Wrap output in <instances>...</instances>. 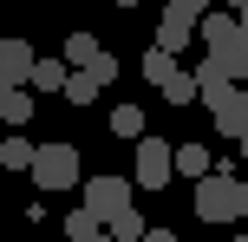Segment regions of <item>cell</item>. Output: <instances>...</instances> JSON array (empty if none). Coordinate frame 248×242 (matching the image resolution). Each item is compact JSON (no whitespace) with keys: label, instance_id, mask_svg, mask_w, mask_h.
Masks as SVG:
<instances>
[{"label":"cell","instance_id":"obj_1","mask_svg":"<svg viewBox=\"0 0 248 242\" xmlns=\"http://www.w3.org/2000/svg\"><path fill=\"white\" fill-rule=\"evenodd\" d=\"M202 46H209V59L229 65V79H248V26L242 13H202Z\"/></svg>","mask_w":248,"mask_h":242},{"label":"cell","instance_id":"obj_23","mask_svg":"<svg viewBox=\"0 0 248 242\" xmlns=\"http://www.w3.org/2000/svg\"><path fill=\"white\" fill-rule=\"evenodd\" d=\"M242 216H248V183H242Z\"/></svg>","mask_w":248,"mask_h":242},{"label":"cell","instance_id":"obj_7","mask_svg":"<svg viewBox=\"0 0 248 242\" xmlns=\"http://www.w3.org/2000/svg\"><path fill=\"white\" fill-rule=\"evenodd\" d=\"M39 72V52L26 39H0V85H33Z\"/></svg>","mask_w":248,"mask_h":242},{"label":"cell","instance_id":"obj_14","mask_svg":"<svg viewBox=\"0 0 248 242\" xmlns=\"http://www.w3.org/2000/svg\"><path fill=\"white\" fill-rule=\"evenodd\" d=\"M33 157H39V144H26V138L0 144V164H7V170H33Z\"/></svg>","mask_w":248,"mask_h":242},{"label":"cell","instance_id":"obj_11","mask_svg":"<svg viewBox=\"0 0 248 242\" xmlns=\"http://www.w3.org/2000/svg\"><path fill=\"white\" fill-rule=\"evenodd\" d=\"M72 72H78L72 59H39V72H33V92H65V85H72Z\"/></svg>","mask_w":248,"mask_h":242},{"label":"cell","instance_id":"obj_2","mask_svg":"<svg viewBox=\"0 0 248 242\" xmlns=\"http://www.w3.org/2000/svg\"><path fill=\"white\" fill-rule=\"evenodd\" d=\"M196 216H202V223H235V216H242V177L209 170V177L196 183Z\"/></svg>","mask_w":248,"mask_h":242},{"label":"cell","instance_id":"obj_4","mask_svg":"<svg viewBox=\"0 0 248 242\" xmlns=\"http://www.w3.org/2000/svg\"><path fill=\"white\" fill-rule=\"evenodd\" d=\"M176 177V151L163 138H137V190H163Z\"/></svg>","mask_w":248,"mask_h":242},{"label":"cell","instance_id":"obj_21","mask_svg":"<svg viewBox=\"0 0 248 242\" xmlns=\"http://www.w3.org/2000/svg\"><path fill=\"white\" fill-rule=\"evenodd\" d=\"M92 242H118V236H111V229H98V236H92Z\"/></svg>","mask_w":248,"mask_h":242},{"label":"cell","instance_id":"obj_24","mask_svg":"<svg viewBox=\"0 0 248 242\" xmlns=\"http://www.w3.org/2000/svg\"><path fill=\"white\" fill-rule=\"evenodd\" d=\"M111 7H137V0H111Z\"/></svg>","mask_w":248,"mask_h":242},{"label":"cell","instance_id":"obj_5","mask_svg":"<svg viewBox=\"0 0 248 242\" xmlns=\"http://www.w3.org/2000/svg\"><path fill=\"white\" fill-rule=\"evenodd\" d=\"M85 210L98 223H118L124 210H131V183H124V177H92L85 183Z\"/></svg>","mask_w":248,"mask_h":242},{"label":"cell","instance_id":"obj_10","mask_svg":"<svg viewBox=\"0 0 248 242\" xmlns=\"http://www.w3.org/2000/svg\"><path fill=\"white\" fill-rule=\"evenodd\" d=\"M144 79H150V85H176V79H183V72H176V52L170 46H150L144 52Z\"/></svg>","mask_w":248,"mask_h":242},{"label":"cell","instance_id":"obj_20","mask_svg":"<svg viewBox=\"0 0 248 242\" xmlns=\"http://www.w3.org/2000/svg\"><path fill=\"white\" fill-rule=\"evenodd\" d=\"M144 242H176V236H170V229H150V236H144Z\"/></svg>","mask_w":248,"mask_h":242},{"label":"cell","instance_id":"obj_6","mask_svg":"<svg viewBox=\"0 0 248 242\" xmlns=\"http://www.w3.org/2000/svg\"><path fill=\"white\" fill-rule=\"evenodd\" d=\"M111 79H118V59H111V52H98V59H85V65L72 72L65 98H72V105H92V98H98L105 85H111Z\"/></svg>","mask_w":248,"mask_h":242},{"label":"cell","instance_id":"obj_26","mask_svg":"<svg viewBox=\"0 0 248 242\" xmlns=\"http://www.w3.org/2000/svg\"><path fill=\"white\" fill-rule=\"evenodd\" d=\"M229 242H248V236H229Z\"/></svg>","mask_w":248,"mask_h":242},{"label":"cell","instance_id":"obj_19","mask_svg":"<svg viewBox=\"0 0 248 242\" xmlns=\"http://www.w3.org/2000/svg\"><path fill=\"white\" fill-rule=\"evenodd\" d=\"M176 7H183V13H196V20H202V13H209V0H176Z\"/></svg>","mask_w":248,"mask_h":242},{"label":"cell","instance_id":"obj_17","mask_svg":"<svg viewBox=\"0 0 248 242\" xmlns=\"http://www.w3.org/2000/svg\"><path fill=\"white\" fill-rule=\"evenodd\" d=\"M98 33H65V59H72V65H85V59H98Z\"/></svg>","mask_w":248,"mask_h":242},{"label":"cell","instance_id":"obj_16","mask_svg":"<svg viewBox=\"0 0 248 242\" xmlns=\"http://www.w3.org/2000/svg\"><path fill=\"white\" fill-rule=\"evenodd\" d=\"M105 229H111L118 242H144V236H150V223H144V216H137V203H131V210H124V216H118V223H105Z\"/></svg>","mask_w":248,"mask_h":242},{"label":"cell","instance_id":"obj_25","mask_svg":"<svg viewBox=\"0 0 248 242\" xmlns=\"http://www.w3.org/2000/svg\"><path fill=\"white\" fill-rule=\"evenodd\" d=\"M242 157H248V138H242Z\"/></svg>","mask_w":248,"mask_h":242},{"label":"cell","instance_id":"obj_18","mask_svg":"<svg viewBox=\"0 0 248 242\" xmlns=\"http://www.w3.org/2000/svg\"><path fill=\"white\" fill-rule=\"evenodd\" d=\"M163 98H170V105H189V98H202L196 72H183V79H176V85H163Z\"/></svg>","mask_w":248,"mask_h":242},{"label":"cell","instance_id":"obj_3","mask_svg":"<svg viewBox=\"0 0 248 242\" xmlns=\"http://www.w3.org/2000/svg\"><path fill=\"white\" fill-rule=\"evenodd\" d=\"M33 183H39V190H78V151H72L65 138L39 144V157H33Z\"/></svg>","mask_w":248,"mask_h":242},{"label":"cell","instance_id":"obj_9","mask_svg":"<svg viewBox=\"0 0 248 242\" xmlns=\"http://www.w3.org/2000/svg\"><path fill=\"white\" fill-rule=\"evenodd\" d=\"M209 118H216V138H235V144H242V138H248V85H235V98L216 105Z\"/></svg>","mask_w":248,"mask_h":242},{"label":"cell","instance_id":"obj_13","mask_svg":"<svg viewBox=\"0 0 248 242\" xmlns=\"http://www.w3.org/2000/svg\"><path fill=\"white\" fill-rule=\"evenodd\" d=\"M0 118H7V125H26V118H33V92L7 85V92H0Z\"/></svg>","mask_w":248,"mask_h":242},{"label":"cell","instance_id":"obj_15","mask_svg":"<svg viewBox=\"0 0 248 242\" xmlns=\"http://www.w3.org/2000/svg\"><path fill=\"white\" fill-rule=\"evenodd\" d=\"M111 131H118V138H150V131H144V112H137V105H118V112H111Z\"/></svg>","mask_w":248,"mask_h":242},{"label":"cell","instance_id":"obj_8","mask_svg":"<svg viewBox=\"0 0 248 242\" xmlns=\"http://www.w3.org/2000/svg\"><path fill=\"white\" fill-rule=\"evenodd\" d=\"M189 39H202V20H196V13H183V7H176V0H170V7H163V20H157V46L183 52Z\"/></svg>","mask_w":248,"mask_h":242},{"label":"cell","instance_id":"obj_22","mask_svg":"<svg viewBox=\"0 0 248 242\" xmlns=\"http://www.w3.org/2000/svg\"><path fill=\"white\" fill-rule=\"evenodd\" d=\"M229 7H235V13H248V0H229Z\"/></svg>","mask_w":248,"mask_h":242},{"label":"cell","instance_id":"obj_12","mask_svg":"<svg viewBox=\"0 0 248 242\" xmlns=\"http://www.w3.org/2000/svg\"><path fill=\"white\" fill-rule=\"evenodd\" d=\"M176 177L202 183V177H209V151H202V144H176Z\"/></svg>","mask_w":248,"mask_h":242}]
</instances>
